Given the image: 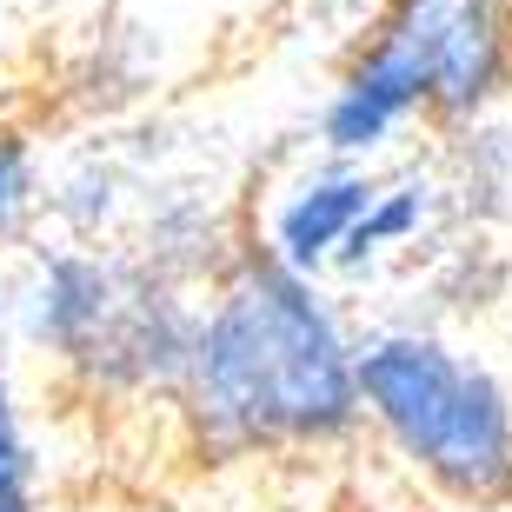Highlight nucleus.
I'll return each mask as SVG.
<instances>
[{
    "label": "nucleus",
    "instance_id": "6",
    "mask_svg": "<svg viewBox=\"0 0 512 512\" xmlns=\"http://www.w3.org/2000/svg\"><path fill=\"white\" fill-rule=\"evenodd\" d=\"M433 207H439V187H433V180H419V173H406V180H380L373 207L360 213V227H353V240H346V253H340V266H333V273L360 280V273H373L380 260L419 247V233H426Z\"/></svg>",
    "mask_w": 512,
    "mask_h": 512
},
{
    "label": "nucleus",
    "instance_id": "7",
    "mask_svg": "<svg viewBox=\"0 0 512 512\" xmlns=\"http://www.w3.org/2000/svg\"><path fill=\"white\" fill-rule=\"evenodd\" d=\"M47 213V187H40V153L20 127H0V247H20Z\"/></svg>",
    "mask_w": 512,
    "mask_h": 512
},
{
    "label": "nucleus",
    "instance_id": "4",
    "mask_svg": "<svg viewBox=\"0 0 512 512\" xmlns=\"http://www.w3.org/2000/svg\"><path fill=\"white\" fill-rule=\"evenodd\" d=\"M360 406L433 493L479 512L512 506V386L426 326L360 340Z\"/></svg>",
    "mask_w": 512,
    "mask_h": 512
},
{
    "label": "nucleus",
    "instance_id": "1",
    "mask_svg": "<svg viewBox=\"0 0 512 512\" xmlns=\"http://www.w3.org/2000/svg\"><path fill=\"white\" fill-rule=\"evenodd\" d=\"M173 406L220 459L333 446L366 413L360 340L340 326L313 273L253 240L220 266L213 300L200 306Z\"/></svg>",
    "mask_w": 512,
    "mask_h": 512
},
{
    "label": "nucleus",
    "instance_id": "8",
    "mask_svg": "<svg viewBox=\"0 0 512 512\" xmlns=\"http://www.w3.org/2000/svg\"><path fill=\"white\" fill-rule=\"evenodd\" d=\"M0 512H40V499H34V453H27L14 393H7V360H0Z\"/></svg>",
    "mask_w": 512,
    "mask_h": 512
},
{
    "label": "nucleus",
    "instance_id": "2",
    "mask_svg": "<svg viewBox=\"0 0 512 512\" xmlns=\"http://www.w3.org/2000/svg\"><path fill=\"white\" fill-rule=\"evenodd\" d=\"M512 94V0H380L320 107V153L373 160L406 127H473Z\"/></svg>",
    "mask_w": 512,
    "mask_h": 512
},
{
    "label": "nucleus",
    "instance_id": "5",
    "mask_svg": "<svg viewBox=\"0 0 512 512\" xmlns=\"http://www.w3.org/2000/svg\"><path fill=\"white\" fill-rule=\"evenodd\" d=\"M373 193H380V173L366 167V160H333V153H326L320 167L280 200L273 227H266V247L280 253L286 266L326 280V273L340 266L353 227H360V213L373 207Z\"/></svg>",
    "mask_w": 512,
    "mask_h": 512
},
{
    "label": "nucleus",
    "instance_id": "3",
    "mask_svg": "<svg viewBox=\"0 0 512 512\" xmlns=\"http://www.w3.org/2000/svg\"><path fill=\"white\" fill-rule=\"evenodd\" d=\"M20 340L94 393H167L187 373L200 306L180 300L167 266L120 260L87 240L40 247L14 286Z\"/></svg>",
    "mask_w": 512,
    "mask_h": 512
}]
</instances>
